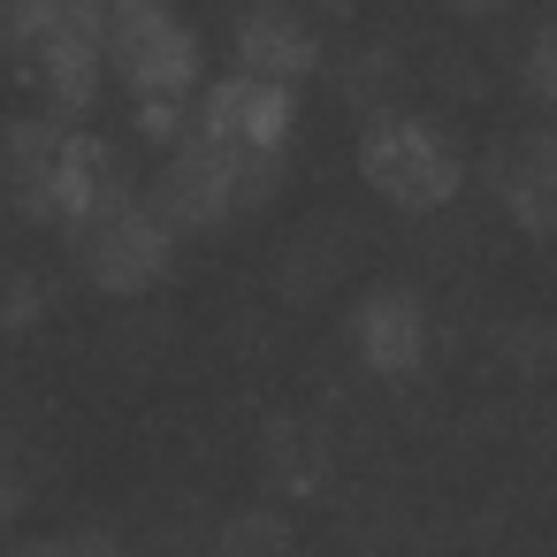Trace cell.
<instances>
[{
	"label": "cell",
	"instance_id": "obj_14",
	"mask_svg": "<svg viewBox=\"0 0 557 557\" xmlns=\"http://www.w3.org/2000/svg\"><path fill=\"white\" fill-rule=\"evenodd\" d=\"M16 557H131L115 534H47V542H24Z\"/></svg>",
	"mask_w": 557,
	"mask_h": 557
},
{
	"label": "cell",
	"instance_id": "obj_1",
	"mask_svg": "<svg viewBox=\"0 0 557 557\" xmlns=\"http://www.w3.org/2000/svg\"><path fill=\"white\" fill-rule=\"evenodd\" d=\"M0 191H9L32 222L54 230H85L115 191V153L92 131H62V123H16L0 131Z\"/></svg>",
	"mask_w": 557,
	"mask_h": 557
},
{
	"label": "cell",
	"instance_id": "obj_8",
	"mask_svg": "<svg viewBox=\"0 0 557 557\" xmlns=\"http://www.w3.org/2000/svg\"><path fill=\"white\" fill-rule=\"evenodd\" d=\"M313 62H321V47H313V32H306V16L275 9V0H260V9L237 16V70H245V77L306 85Z\"/></svg>",
	"mask_w": 557,
	"mask_h": 557
},
{
	"label": "cell",
	"instance_id": "obj_10",
	"mask_svg": "<svg viewBox=\"0 0 557 557\" xmlns=\"http://www.w3.org/2000/svg\"><path fill=\"white\" fill-rule=\"evenodd\" d=\"M504 214L527 237H557V146L534 138L511 169H504Z\"/></svg>",
	"mask_w": 557,
	"mask_h": 557
},
{
	"label": "cell",
	"instance_id": "obj_3",
	"mask_svg": "<svg viewBox=\"0 0 557 557\" xmlns=\"http://www.w3.org/2000/svg\"><path fill=\"white\" fill-rule=\"evenodd\" d=\"M359 176L405 214H435L466 184V153L428 123V115H374L359 131Z\"/></svg>",
	"mask_w": 557,
	"mask_h": 557
},
{
	"label": "cell",
	"instance_id": "obj_2",
	"mask_svg": "<svg viewBox=\"0 0 557 557\" xmlns=\"http://www.w3.org/2000/svg\"><path fill=\"white\" fill-rule=\"evenodd\" d=\"M108 62L123 70L131 100H199V85H207V47L176 16V0H115Z\"/></svg>",
	"mask_w": 557,
	"mask_h": 557
},
{
	"label": "cell",
	"instance_id": "obj_5",
	"mask_svg": "<svg viewBox=\"0 0 557 557\" xmlns=\"http://www.w3.org/2000/svg\"><path fill=\"white\" fill-rule=\"evenodd\" d=\"M77 237V260H85V275L100 283V290H115V298H138V290H153L169 268H176V222L153 207V199H131V191H115L85 230H70Z\"/></svg>",
	"mask_w": 557,
	"mask_h": 557
},
{
	"label": "cell",
	"instance_id": "obj_9",
	"mask_svg": "<svg viewBox=\"0 0 557 557\" xmlns=\"http://www.w3.org/2000/svg\"><path fill=\"white\" fill-rule=\"evenodd\" d=\"M32 70H39V92L54 100V115H85L100 100V85H108V39L77 32V24H54L32 47Z\"/></svg>",
	"mask_w": 557,
	"mask_h": 557
},
{
	"label": "cell",
	"instance_id": "obj_4",
	"mask_svg": "<svg viewBox=\"0 0 557 557\" xmlns=\"http://www.w3.org/2000/svg\"><path fill=\"white\" fill-rule=\"evenodd\" d=\"M268 176H275V161H252V153H237L207 131H184L169 146V169H161V214L176 230H214L237 207H252L268 191Z\"/></svg>",
	"mask_w": 557,
	"mask_h": 557
},
{
	"label": "cell",
	"instance_id": "obj_12",
	"mask_svg": "<svg viewBox=\"0 0 557 557\" xmlns=\"http://www.w3.org/2000/svg\"><path fill=\"white\" fill-rule=\"evenodd\" d=\"M54 24H62V0H0V32H9L24 54H32Z\"/></svg>",
	"mask_w": 557,
	"mask_h": 557
},
{
	"label": "cell",
	"instance_id": "obj_11",
	"mask_svg": "<svg viewBox=\"0 0 557 557\" xmlns=\"http://www.w3.org/2000/svg\"><path fill=\"white\" fill-rule=\"evenodd\" d=\"M214 557H290V519L283 511H237L222 534H214Z\"/></svg>",
	"mask_w": 557,
	"mask_h": 557
},
{
	"label": "cell",
	"instance_id": "obj_7",
	"mask_svg": "<svg viewBox=\"0 0 557 557\" xmlns=\"http://www.w3.org/2000/svg\"><path fill=\"white\" fill-rule=\"evenodd\" d=\"M428 306L405 290V283H382V290H367L359 306H351V351L367 359V374H382V382H405V374H420L428 367Z\"/></svg>",
	"mask_w": 557,
	"mask_h": 557
},
{
	"label": "cell",
	"instance_id": "obj_6",
	"mask_svg": "<svg viewBox=\"0 0 557 557\" xmlns=\"http://www.w3.org/2000/svg\"><path fill=\"white\" fill-rule=\"evenodd\" d=\"M191 131L252 153V161H283L290 153V131H298V85H275V77H207L199 100H191Z\"/></svg>",
	"mask_w": 557,
	"mask_h": 557
},
{
	"label": "cell",
	"instance_id": "obj_13",
	"mask_svg": "<svg viewBox=\"0 0 557 557\" xmlns=\"http://www.w3.org/2000/svg\"><path fill=\"white\" fill-rule=\"evenodd\" d=\"M184 131H191V100H138V138L176 146Z\"/></svg>",
	"mask_w": 557,
	"mask_h": 557
},
{
	"label": "cell",
	"instance_id": "obj_17",
	"mask_svg": "<svg viewBox=\"0 0 557 557\" xmlns=\"http://www.w3.org/2000/svg\"><path fill=\"white\" fill-rule=\"evenodd\" d=\"M16 511H24V481H16V473H0V527H9Z\"/></svg>",
	"mask_w": 557,
	"mask_h": 557
},
{
	"label": "cell",
	"instance_id": "obj_18",
	"mask_svg": "<svg viewBox=\"0 0 557 557\" xmlns=\"http://www.w3.org/2000/svg\"><path fill=\"white\" fill-rule=\"evenodd\" d=\"M450 9H458V16H496L504 0H450Z\"/></svg>",
	"mask_w": 557,
	"mask_h": 557
},
{
	"label": "cell",
	"instance_id": "obj_16",
	"mask_svg": "<svg viewBox=\"0 0 557 557\" xmlns=\"http://www.w3.org/2000/svg\"><path fill=\"white\" fill-rule=\"evenodd\" d=\"M32 313H39V283H9V306H0V321H9V329H32Z\"/></svg>",
	"mask_w": 557,
	"mask_h": 557
},
{
	"label": "cell",
	"instance_id": "obj_15",
	"mask_svg": "<svg viewBox=\"0 0 557 557\" xmlns=\"http://www.w3.org/2000/svg\"><path fill=\"white\" fill-rule=\"evenodd\" d=\"M527 92L557 108V24H549V32H534V47H527Z\"/></svg>",
	"mask_w": 557,
	"mask_h": 557
}]
</instances>
